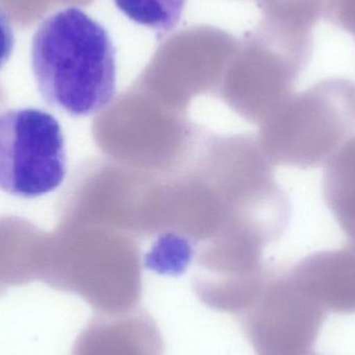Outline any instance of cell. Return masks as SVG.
<instances>
[{
	"label": "cell",
	"instance_id": "2",
	"mask_svg": "<svg viewBox=\"0 0 355 355\" xmlns=\"http://www.w3.org/2000/svg\"><path fill=\"white\" fill-rule=\"evenodd\" d=\"M67 175L64 133L55 116L37 108L0 114V189L22 198L58 189Z\"/></svg>",
	"mask_w": 355,
	"mask_h": 355
},
{
	"label": "cell",
	"instance_id": "7",
	"mask_svg": "<svg viewBox=\"0 0 355 355\" xmlns=\"http://www.w3.org/2000/svg\"><path fill=\"white\" fill-rule=\"evenodd\" d=\"M15 47V33L10 15L0 8V70L8 62Z\"/></svg>",
	"mask_w": 355,
	"mask_h": 355
},
{
	"label": "cell",
	"instance_id": "5",
	"mask_svg": "<svg viewBox=\"0 0 355 355\" xmlns=\"http://www.w3.org/2000/svg\"><path fill=\"white\" fill-rule=\"evenodd\" d=\"M322 192L342 231L355 241V135L327 164Z\"/></svg>",
	"mask_w": 355,
	"mask_h": 355
},
{
	"label": "cell",
	"instance_id": "1",
	"mask_svg": "<svg viewBox=\"0 0 355 355\" xmlns=\"http://www.w3.org/2000/svg\"><path fill=\"white\" fill-rule=\"evenodd\" d=\"M40 94L75 118L107 107L116 92V49L107 29L77 6L42 21L31 44Z\"/></svg>",
	"mask_w": 355,
	"mask_h": 355
},
{
	"label": "cell",
	"instance_id": "4",
	"mask_svg": "<svg viewBox=\"0 0 355 355\" xmlns=\"http://www.w3.org/2000/svg\"><path fill=\"white\" fill-rule=\"evenodd\" d=\"M71 355H164V342L145 311L97 313L75 340Z\"/></svg>",
	"mask_w": 355,
	"mask_h": 355
},
{
	"label": "cell",
	"instance_id": "6",
	"mask_svg": "<svg viewBox=\"0 0 355 355\" xmlns=\"http://www.w3.org/2000/svg\"><path fill=\"white\" fill-rule=\"evenodd\" d=\"M187 0H114L132 22L156 31L168 33L179 24Z\"/></svg>",
	"mask_w": 355,
	"mask_h": 355
},
{
	"label": "cell",
	"instance_id": "3",
	"mask_svg": "<svg viewBox=\"0 0 355 355\" xmlns=\"http://www.w3.org/2000/svg\"><path fill=\"white\" fill-rule=\"evenodd\" d=\"M354 135V85L324 81L302 94L290 107L281 131V151L284 159L294 166L320 168Z\"/></svg>",
	"mask_w": 355,
	"mask_h": 355
}]
</instances>
